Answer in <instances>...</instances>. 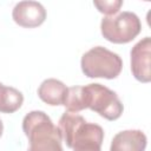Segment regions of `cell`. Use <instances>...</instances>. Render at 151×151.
Returning a JSON list of instances; mask_svg holds the SVG:
<instances>
[{
  "label": "cell",
  "instance_id": "6da1fadb",
  "mask_svg": "<svg viewBox=\"0 0 151 151\" xmlns=\"http://www.w3.org/2000/svg\"><path fill=\"white\" fill-rule=\"evenodd\" d=\"M58 129L66 146L73 151H101L104 130L100 125L87 123L77 113L65 112L59 119Z\"/></svg>",
  "mask_w": 151,
  "mask_h": 151
},
{
  "label": "cell",
  "instance_id": "7a4b0ae2",
  "mask_svg": "<svg viewBox=\"0 0 151 151\" xmlns=\"http://www.w3.org/2000/svg\"><path fill=\"white\" fill-rule=\"evenodd\" d=\"M22 131L29 142L27 151H64L59 129L44 111H31L22 119Z\"/></svg>",
  "mask_w": 151,
  "mask_h": 151
},
{
  "label": "cell",
  "instance_id": "3957f363",
  "mask_svg": "<svg viewBox=\"0 0 151 151\" xmlns=\"http://www.w3.org/2000/svg\"><path fill=\"white\" fill-rule=\"evenodd\" d=\"M80 66L88 78L114 79L122 72L123 60L117 53L103 46H96L83 54Z\"/></svg>",
  "mask_w": 151,
  "mask_h": 151
},
{
  "label": "cell",
  "instance_id": "277c9868",
  "mask_svg": "<svg viewBox=\"0 0 151 151\" xmlns=\"http://www.w3.org/2000/svg\"><path fill=\"white\" fill-rule=\"evenodd\" d=\"M84 92L86 109L97 112L107 120H117L122 116L124 106L114 91L101 84L92 83L84 86Z\"/></svg>",
  "mask_w": 151,
  "mask_h": 151
},
{
  "label": "cell",
  "instance_id": "5b68a950",
  "mask_svg": "<svg viewBox=\"0 0 151 151\" xmlns=\"http://www.w3.org/2000/svg\"><path fill=\"white\" fill-rule=\"evenodd\" d=\"M101 35L113 44H127L142 31V22L137 14L122 12L114 17H105L100 22Z\"/></svg>",
  "mask_w": 151,
  "mask_h": 151
},
{
  "label": "cell",
  "instance_id": "8992f818",
  "mask_svg": "<svg viewBox=\"0 0 151 151\" xmlns=\"http://www.w3.org/2000/svg\"><path fill=\"white\" fill-rule=\"evenodd\" d=\"M131 72L140 83L151 80V38L145 37L139 40L130 52Z\"/></svg>",
  "mask_w": 151,
  "mask_h": 151
},
{
  "label": "cell",
  "instance_id": "52a82bcc",
  "mask_svg": "<svg viewBox=\"0 0 151 151\" xmlns=\"http://www.w3.org/2000/svg\"><path fill=\"white\" fill-rule=\"evenodd\" d=\"M12 18L14 22L21 27L34 28L44 24L46 9L38 1H20L14 6Z\"/></svg>",
  "mask_w": 151,
  "mask_h": 151
},
{
  "label": "cell",
  "instance_id": "ba28073f",
  "mask_svg": "<svg viewBox=\"0 0 151 151\" xmlns=\"http://www.w3.org/2000/svg\"><path fill=\"white\" fill-rule=\"evenodd\" d=\"M147 138L140 130H124L118 132L111 142L110 151H145Z\"/></svg>",
  "mask_w": 151,
  "mask_h": 151
},
{
  "label": "cell",
  "instance_id": "9c48e42d",
  "mask_svg": "<svg viewBox=\"0 0 151 151\" xmlns=\"http://www.w3.org/2000/svg\"><path fill=\"white\" fill-rule=\"evenodd\" d=\"M66 93H67V86L63 81L54 78L45 79L38 88L39 98L44 103L51 106L64 105Z\"/></svg>",
  "mask_w": 151,
  "mask_h": 151
},
{
  "label": "cell",
  "instance_id": "30bf717a",
  "mask_svg": "<svg viewBox=\"0 0 151 151\" xmlns=\"http://www.w3.org/2000/svg\"><path fill=\"white\" fill-rule=\"evenodd\" d=\"M24 103L22 93L12 87L5 86L0 83V112L1 113H14L18 111Z\"/></svg>",
  "mask_w": 151,
  "mask_h": 151
},
{
  "label": "cell",
  "instance_id": "8fae6325",
  "mask_svg": "<svg viewBox=\"0 0 151 151\" xmlns=\"http://www.w3.org/2000/svg\"><path fill=\"white\" fill-rule=\"evenodd\" d=\"M64 106L66 107L67 112L77 113L86 109L85 105V92L84 86H72L67 87L66 98L64 101Z\"/></svg>",
  "mask_w": 151,
  "mask_h": 151
},
{
  "label": "cell",
  "instance_id": "7c38bea8",
  "mask_svg": "<svg viewBox=\"0 0 151 151\" xmlns=\"http://www.w3.org/2000/svg\"><path fill=\"white\" fill-rule=\"evenodd\" d=\"M93 5L97 7V9L105 14V15H113L118 13L120 7L123 6L122 0H94Z\"/></svg>",
  "mask_w": 151,
  "mask_h": 151
},
{
  "label": "cell",
  "instance_id": "4fadbf2b",
  "mask_svg": "<svg viewBox=\"0 0 151 151\" xmlns=\"http://www.w3.org/2000/svg\"><path fill=\"white\" fill-rule=\"evenodd\" d=\"M2 132H4V124H2V122L0 119V137L2 136Z\"/></svg>",
  "mask_w": 151,
  "mask_h": 151
}]
</instances>
